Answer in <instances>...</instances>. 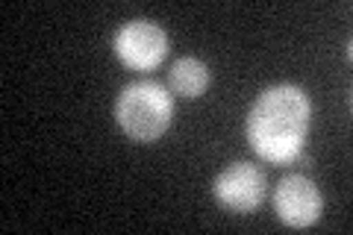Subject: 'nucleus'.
I'll use <instances>...</instances> for the list:
<instances>
[{
  "label": "nucleus",
  "mask_w": 353,
  "mask_h": 235,
  "mask_svg": "<svg viewBox=\"0 0 353 235\" xmlns=\"http://www.w3.org/2000/svg\"><path fill=\"white\" fill-rule=\"evenodd\" d=\"M312 103L297 85H271L256 97L248 115V141L265 162L285 165L301 156L309 132Z\"/></svg>",
  "instance_id": "f257e3e1"
},
{
  "label": "nucleus",
  "mask_w": 353,
  "mask_h": 235,
  "mask_svg": "<svg viewBox=\"0 0 353 235\" xmlns=\"http://www.w3.org/2000/svg\"><path fill=\"white\" fill-rule=\"evenodd\" d=\"M115 118H118V127L132 141H157L171 127L174 100L165 85L153 80H139V83H130L118 94Z\"/></svg>",
  "instance_id": "f03ea898"
},
{
  "label": "nucleus",
  "mask_w": 353,
  "mask_h": 235,
  "mask_svg": "<svg viewBox=\"0 0 353 235\" xmlns=\"http://www.w3.org/2000/svg\"><path fill=\"white\" fill-rule=\"evenodd\" d=\"M115 53L118 59L132 71H150L168 53V36L153 21H127L115 32Z\"/></svg>",
  "instance_id": "7ed1b4c3"
},
{
  "label": "nucleus",
  "mask_w": 353,
  "mask_h": 235,
  "mask_svg": "<svg viewBox=\"0 0 353 235\" xmlns=\"http://www.w3.org/2000/svg\"><path fill=\"white\" fill-rule=\"evenodd\" d=\"M324 209V197L318 192V185L303 174H289L283 176L274 188V212L283 223L289 227H312V223L321 218Z\"/></svg>",
  "instance_id": "20e7f679"
},
{
  "label": "nucleus",
  "mask_w": 353,
  "mask_h": 235,
  "mask_svg": "<svg viewBox=\"0 0 353 235\" xmlns=\"http://www.w3.org/2000/svg\"><path fill=\"white\" fill-rule=\"evenodd\" d=\"M212 188H215L218 203L224 209L248 215V212H253L265 200V188L268 185H265V176L259 167H253L248 162H233L215 176Z\"/></svg>",
  "instance_id": "39448f33"
},
{
  "label": "nucleus",
  "mask_w": 353,
  "mask_h": 235,
  "mask_svg": "<svg viewBox=\"0 0 353 235\" xmlns=\"http://www.w3.org/2000/svg\"><path fill=\"white\" fill-rule=\"evenodd\" d=\"M171 88L180 97H201L209 85V68L197 59V56H183L171 65Z\"/></svg>",
  "instance_id": "423d86ee"
}]
</instances>
